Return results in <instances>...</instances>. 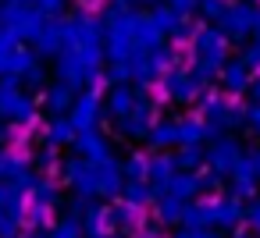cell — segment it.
<instances>
[{"label":"cell","instance_id":"cell-1","mask_svg":"<svg viewBox=\"0 0 260 238\" xmlns=\"http://www.w3.org/2000/svg\"><path fill=\"white\" fill-rule=\"evenodd\" d=\"M203 15H221V0H203Z\"/></svg>","mask_w":260,"mask_h":238}]
</instances>
